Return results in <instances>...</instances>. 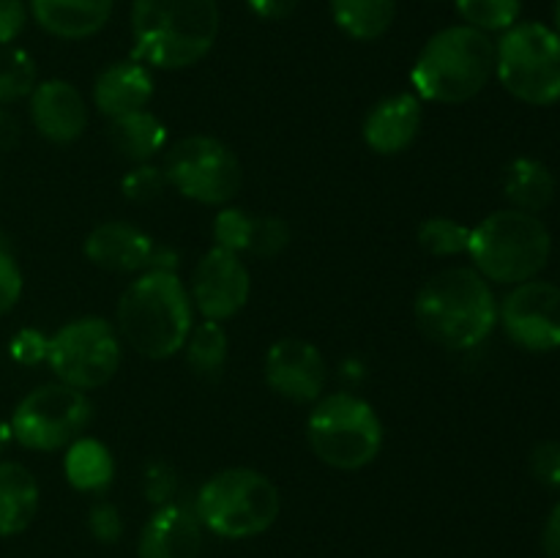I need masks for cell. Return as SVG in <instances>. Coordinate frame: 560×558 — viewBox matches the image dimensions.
<instances>
[{"instance_id":"6da1fadb","label":"cell","mask_w":560,"mask_h":558,"mask_svg":"<svg viewBox=\"0 0 560 558\" xmlns=\"http://www.w3.org/2000/svg\"><path fill=\"white\" fill-rule=\"evenodd\" d=\"M421 334L446 350H470L498 326V301L476 268H446L421 284L413 301Z\"/></svg>"},{"instance_id":"7a4b0ae2","label":"cell","mask_w":560,"mask_h":558,"mask_svg":"<svg viewBox=\"0 0 560 558\" xmlns=\"http://www.w3.org/2000/svg\"><path fill=\"white\" fill-rule=\"evenodd\" d=\"M217 36V0H131L135 60L148 69H189L211 53Z\"/></svg>"},{"instance_id":"3957f363","label":"cell","mask_w":560,"mask_h":558,"mask_svg":"<svg viewBox=\"0 0 560 558\" xmlns=\"http://www.w3.org/2000/svg\"><path fill=\"white\" fill-rule=\"evenodd\" d=\"M191 295L178 274L142 271L118 301L120 337L145 359H170L191 334Z\"/></svg>"},{"instance_id":"277c9868","label":"cell","mask_w":560,"mask_h":558,"mask_svg":"<svg viewBox=\"0 0 560 558\" xmlns=\"http://www.w3.org/2000/svg\"><path fill=\"white\" fill-rule=\"evenodd\" d=\"M495 74V42L470 25L438 31L421 47L410 82L421 102L463 104L479 96Z\"/></svg>"},{"instance_id":"5b68a950","label":"cell","mask_w":560,"mask_h":558,"mask_svg":"<svg viewBox=\"0 0 560 558\" xmlns=\"http://www.w3.org/2000/svg\"><path fill=\"white\" fill-rule=\"evenodd\" d=\"M468 255L487 282L523 284L550 263L552 235L536 213L506 208L470 228Z\"/></svg>"},{"instance_id":"8992f818","label":"cell","mask_w":560,"mask_h":558,"mask_svg":"<svg viewBox=\"0 0 560 558\" xmlns=\"http://www.w3.org/2000/svg\"><path fill=\"white\" fill-rule=\"evenodd\" d=\"M282 498L277 485L255 468H224L200 487L195 514L202 528L222 539L266 534L279 518Z\"/></svg>"},{"instance_id":"52a82bcc","label":"cell","mask_w":560,"mask_h":558,"mask_svg":"<svg viewBox=\"0 0 560 558\" xmlns=\"http://www.w3.org/2000/svg\"><path fill=\"white\" fill-rule=\"evenodd\" d=\"M306 438L317 460L339 470H359L381 454L383 421L377 410L355 394H326L306 419Z\"/></svg>"},{"instance_id":"ba28073f","label":"cell","mask_w":560,"mask_h":558,"mask_svg":"<svg viewBox=\"0 0 560 558\" xmlns=\"http://www.w3.org/2000/svg\"><path fill=\"white\" fill-rule=\"evenodd\" d=\"M495 74L520 102L534 107L560 102V33L545 22H517L503 31Z\"/></svg>"},{"instance_id":"9c48e42d","label":"cell","mask_w":560,"mask_h":558,"mask_svg":"<svg viewBox=\"0 0 560 558\" xmlns=\"http://www.w3.org/2000/svg\"><path fill=\"white\" fill-rule=\"evenodd\" d=\"M164 178L186 200L202 206H224L241 189L238 156L228 142L208 135H191L173 142L164 156Z\"/></svg>"},{"instance_id":"30bf717a","label":"cell","mask_w":560,"mask_h":558,"mask_svg":"<svg viewBox=\"0 0 560 558\" xmlns=\"http://www.w3.org/2000/svg\"><path fill=\"white\" fill-rule=\"evenodd\" d=\"M91 416L93 405L85 392L66 383H44L16 403L9 425L20 446L33 452H58L82 438Z\"/></svg>"},{"instance_id":"8fae6325","label":"cell","mask_w":560,"mask_h":558,"mask_svg":"<svg viewBox=\"0 0 560 558\" xmlns=\"http://www.w3.org/2000/svg\"><path fill=\"white\" fill-rule=\"evenodd\" d=\"M47 364L66 386L102 388L120 367L118 332L104 317H77L49 337Z\"/></svg>"},{"instance_id":"7c38bea8","label":"cell","mask_w":560,"mask_h":558,"mask_svg":"<svg viewBox=\"0 0 560 558\" xmlns=\"http://www.w3.org/2000/svg\"><path fill=\"white\" fill-rule=\"evenodd\" d=\"M498 321L517 348L550 353L560 348V288L541 279L514 284L498 306Z\"/></svg>"},{"instance_id":"4fadbf2b","label":"cell","mask_w":560,"mask_h":558,"mask_svg":"<svg viewBox=\"0 0 560 558\" xmlns=\"http://www.w3.org/2000/svg\"><path fill=\"white\" fill-rule=\"evenodd\" d=\"M252 279L241 255L213 246L195 266L191 277V301L206 321H228L249 301Z\"/></svg>"},{"instance_id":"5bb4252c","label":"cell","mask_w":560,"mask_h":558,"mask_svg":"<svg viewBox=\"0 0 560 558\" xmlns=\"http://www.w3.org/2000/svg\"><path fill=\"white\" fill-rule=\"evenodd\" d=\"M266 383L290 403H317L326 386V359L312 342L299 337H284L268 348Z\"/></svg>"},{"instance_id":"9a60e30c","label":"cell","mask_w":560,"mask_h":558,"mask_svg":"<svg viewBox=\"0 0 560 558\" xmlns=\"http://www.w3.org/2000/svg\"><path fill=\"white\" fill-rule=\"evenodd\" d=\"M27 98H31V120L44 140L55 146L80 140L88 126V104L71 82L44 80Z\"/></svg>"},{"instance_id":"2e32d148","label":"cell","mask_w":560,"mask_h":558,"mask_svg":"<svg viewBox=\"0 0 560 558\" xmlns=\"http://www.w3.org/2000/svg\"><path fill=\"white\" fill-rule=\"evenodd\" d=\"M424 124V104L416 93L381 98L364 118V142L381 156H394L413 146Z\"/></svg>"},{"instance_id":"e0dca14e","label":"cell","mask_w":560,"mask_h":558,"mask_svg":"<svg viewBox=\"0 0 560 558\" xmlns=\"http://www.w3.org/2000/svg\"><path fill=\"white\" fill-rule=\"evenodd\" d=\"M200 547V518L180 503H164L142 528L137 558H197Z\"/></svg>"},{"instance_id":"ac0fdd59","label":"cell","mask_w":560,"mask_h":558,"mask_svg":"<svg viewBox=\"0 0 560 558\" xmlns=\"http://www.w3.org/2000/svg\"><path fill=\"white\" fill-rule=\"evenodd\" d=\"M153 241L145 230L129 222H104L85 239V257L98 268L115 274L145 271L153 255Z\"/></svg>"},{"instance_id":"d6986e66","label":"cell","mask_w":560,"mask_h":558,"mask_svg":"<svg viewBox=\"0 0 560 558\" xmlns=\"http://www.w3.org/2000/svg\"><path fill=\"white\" fill-rule=\"evenodd\" d=\"M153 96V74L140 60H115L93 82V104L109 120L145 109Z\"/></svg>"},{"instance_id":"ffe728a7","label":"cell","mask_w":560,"mask_h":558,"mask_svg":"<svg viewBox=\"0 0 560 558\" xmlns=\"http://www.w3.org/2000/svg\"><path fill=\"white\" fill-rule=\"evenodd\" d=\"M115 0H31V14L42 31L66 42H82L109 22Z\"/></svg>"},{"instance_id":"44dd1931","label":"cell","mask_w":560,"mask_h":558,"mask_svg":"<svg viewBox=\"0 0 560 558\" xmlns=\"http://www.w3.org/2000/svg\"><path fill=\"white\" fill-rule=\"evenodd\" d=\"M38 512V481L14 460H0V539L16 536Z\"/></svg>"},{"instance_id":"7402d4cb","label":"cell","mask_w":560,"mask_h":558,"mask_svg":"<svg viewBox=\"0 0 560 558\" xmlns=\"http://www.w3.org/2000/svg\"><path fill=\"white\" fill-rule=\"evenodd\" d=\"M109 146L115 153L135 164H145L162 148H167V126L148 109H137V113H126L120 118L109 120Z\"/></svg>"},{"instance_id":"603a6c76","label":"cell","mask_w":560,"mask_h":558,"mask_svg":"<svg viewBox=\"0 0 560 558\" xmlns=\"http://www.w3.org/2000/svg\"><path fill=\"white\" fill-rule=\"evenodd\" d=\"M556 175L545 162L520 156L503 173V195L517 211L539 213L556 200Z\"/></svg>"},{"instance_id":"cb8c5ba5","label":"cell","mask_w":560,"mask_h":558,"mask_svg":"<svg viewBox=\"0 0 560 558\" xmlns=\"http://www.w3.org/2000/svg\"><path fill=\"white\" fill-rule=\"evenodd\" d=\"M328 3L339 31L355 42L381 38L397 16V0H328Z\"/></svg>"},{"instance_id":"d4e9b609","label":"cell","mask_w":560,"mask_h":558,"mask_svg":"<svg viewBox=\"0 0 560 558\" xmlns=\"http://www.w3.org/2000/svg\"><path fill=\"white\" fill-rule=\"evenodd\" d=\"M66 479L80 492H98L113 481L115 463L109 449L96 438H77L63 460Z\"/></svg>"},{"instance_id":"484cf974","label":"cell","mask_w":560,"mask_h":558,"mask_svg":"<svg viewBox=\"0 0 560 558\" xmlns=\"http://www.w3.org/2000/svg\"><path fill=\"white\" fill-rule=\"evenodd\" d=\"M184 350L186 361H189V367L197 375L217 377L224 370V364H228V332H224V326L219 321H202L200 326L191 328Z\"/></svg>"},{"instance_id":"4316f807","label":"cell","mask_w":560,"mask_h":558,"mask_svg":"<svg viewBox=\"0 0 560 558\" xmlns=\"http://www.w3.org/2000/svg\"><path fill=\"white\" fill-rule=\"evenodd\" d=\"M38 85L36 60L31 53L14 44H3L0 47V107L11 102H20L33 93Z\"/></svg>"},{"instance_id":"83f0119b","label":"cell","mask_w":560,"mask_h":558,"mask_svg":"<svg viewBox=\"0 0 560 558\" xmlns=\"http://www.w3.org/2000/svg\"><path fill=\"white\" fill-rule=\"evenodd\" d=\"M465 25L481 33H503L520 22L523 0H454Z\"/></svg>"},{"instance_id":"f1b7e54d","label":"cell","mask_w":560,"mask_h":558,"mask_svg":"<svg viewBox=\"0 0 560 558\" xmlns=\"http://www.w3.org/2000/svg\"><path fill=\"white\" fill-rule=\"evenodd\" d=\"M419 244L427 255H465L470 246V228L448 217H430L419 224Z\"/></svg>"},{"instance_id":"f546056e","label":"cell","mask_w":560,"mask_h":558,"mask_svg":"<svg viewBox=\"0 0 560 558\" xmlns=\"http://www.w3.org/2000/svg\"><path fill=\"white\" fill-rule=\"evenodd\" d=\"M252 230H255V217L249 211H241V208H224L213 219V241H217V246L235 252V255L249 249Z\"/></svg>"},{"instance_id":"4dcf8cb0","label":"cell","mask_w":560,"mask_h":558,"mask_svg":"<svg viewBox=\"0 0 560 558\" xmlns=\"http://www.w3.org/2000/svg\"><path fill=\"white\" fill-rule=\"evenodd\" d=\"M167 178H164V170L153 167V164H137L135 170L124 175L120 181V189L124 197H129L131 202H153L156 197H162Z\"/></svg>"},{"instance_id":"1f68e13d","label":"cell","mask_w":560,"mask_h":558,"mask_svg":"<svg viewBox=\"0 0 560 558\" xmlns=\"http://www.w3.org/2000/svg\"><path fill=\"white\" fill-rule=\"evenodd\" d=\"M290 228L279 217H255V230H252L249 255L255 257H273L288 246Z\"/></svg>"},{"instance_id":"d6a6232c","label":"cell","mask_w":560,"mask_h":558,"mask_svg":"<svg viewBox=\"0 0 560 558\" xmlns=\"http://www.w3.org/2000/svg\"><path fill=\"white\" fill-rule=\"evenodd\" d=\"M47 350L49 337L44 332H38V328H20L9 342L11 359L22 367H36L42 361H47Z\"/></svg>"},{"instance_id":"836d02e7","label":"cell","mask_w":560,"mask_h":558,"mask_svg":"<svg viewBox=\"0 0 560 558\" xmlns=\"http://www.w3.org/2000/svg\"><path fill=\"white\" fill-rule=\"evenodd\" d=\"M142 490H145V498L156 507H164V503H173L175 490H178V476H175L173 465L151 463L145 468V476H142Z\"/></svg>"},{"instance_id":"e575fe53","label":"cell","mask_w":560,"mask_h":558,"mask_svg":"<svg viewBox=\"0 0 560 558\" xmlns=\"http://www.w3.org/2000/svg\"><path fill=\"white\" fill-rule=\"evenodd\" d=\"M530 474L545 487H560V443L541 441L530 452Z\"/></svg>"},{"instance_id":"d590c367","label":"cell","mask_w":560,"mask_h":558,"mask_svg":"<svg viewBox=\"0 0 560 558\" xmlns=\"http://www.w3.org/2000/svg\"><path fill=\"white\" fill-rule=\"evenodd\" d=\"M88 525H91V534L96 536L104 545H115L124 534V520H120L118 509L107 501H98L96 507L88 514Z\"/></svg>"},{"instance_id":"8d00e7d4","label":"cell","mask_w":560,"mask_h":558,"mask_svg":"<svg viewBox=\"0 0 560 558\" xmlns=\"http://www.w3.org/2000/svg\"><path fill=\"white\" fill-rule=\"evenodd\" d=\"M22 299V271L9 252L0 249V315L11 312Z\"/></svg>"},{"instance_id":"74e56055","label":"cell","mask_w":560,"mask_h":558,"mask_svg":"<svg viewBox=\"0 0 560 558\" xmlns=\"http://www.w3.org/2000/svg\"><path fill=\"white\" fill-rule=\"evenodd\" d=\"M27 9L22 0H0V47L11 44L25 31Z\"/></svg>"},{"instance_id":"f35d334b","label":"cell","mask_w":560,"mask_h":558,"mask_svg":"<svg viewBox=\"0 0 560 558\" xmlns=\"http://www.w3.org/2000/svg\"><path fill=\"white\" fill-rule=\"evenodd\" d=\"M301 0H246L252 14H257L260 20H288L295 9H299Z\"/></svg>"},{"instance_id":"ab89813d","label":"cell","mask_w":560,"mask_h":558,"mask_svg":"<svg viewBox=\"0 0 560 558\" xmlns=\"http://www.w3.org/2000/svg\"><path fill=\"white\" fill-rule=\"evenodd\" d=\"M541 550L547 558H560V501L547 514V523L541 528Z\"/></svg>"},{"instance_id":"60d3db41","label":"cell","mask_w":560,"mask_h":558,"mask_svg":"<svg viewBox=\"0 0 560 558\" xmlns=\"http://www.w3.org/2000/svg\"><path fill=\"white\" fill-rule=\"evenodd\" d=\"M16 140H20V120L9 109L0 107V148L9 151V148L16 146Z\"/></svg>"},{"instance_id":"b9f144b4","label":"cell","mask_w":560,"mask_h":558,"mask_svg":"<svg viewBox=\"0 0 560 558\" xmlns=\"http://www.w3.org/2000/svg\"><path fill=\"white\" fill-rule=\"evenodd\" d=\"M11 441H14V432H11V425H9V421L0 419V454H3L5 449H9Z\"/></svg>"},{"instance_id":"7bdbcfd3","label":"cell","mask_w":560,"mask_h":558,"mask_svg":"<svg viewBox=\"0 0 560 558\" xmlns=\"http://www.w3.org/2000/svg\"><path fill=\"white\" fill-rule=\"evenodd\" d=\"M552 16H556V31L560 33V0H556V5H552Z\"/></svg>"}]
</instances>
